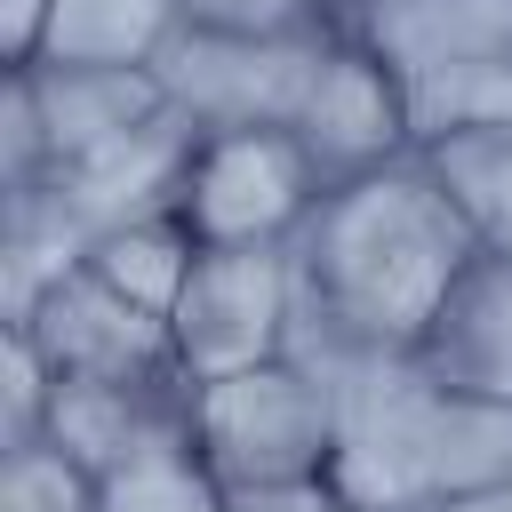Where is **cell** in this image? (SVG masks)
<instances>
[{
    "mask_svg": "<svg viewBox=\"0 0 512 512\" xmlns=\"http://www.w3.org/2000/svg\"><path fill=\"white\" fill-rule=\"evenodd\" d=\"M424 160L448 184V200L464 208V224L480 232V248H504L512 256V120L456 128V136L424 144Z\"/></svg>",
    "mask_w": 512,
    "mask_h": 512,
    "instance_id": "ac0fdd59",
    "label": "cell"
},
{
    "mask_svg": "<svg viewBox=\"0 0 512 512\" xmlns=\"http://www.w3.org/2000/svg\"><path fill=\"white\" fill-rule=\"evenodd\" d=\"M288 128H296V144L312 152V168H320L328 184L368 176V168L416 152L408 88H400V72H392L360 32H336V40H328V56H320V72H312V88H304V104H296Z\"/></svg>",
    "mask_w": 512,
    "mask_h": 512,
    "instance_id": "52a82bcc",
    "label": "cell"
},
{
    "mask_svg": "<svg viewBox=\"0 0 512 512\" xmlns=\"http://www.w3.org/2000/svg\"><path fill=\"white\" fill-rule=\"evenodd\" d=\"M416 512H512V480H496V488H464V496H440V504H416Z\"/></svg>",
    "mask_w": 512,
    "mask_h": 512,
    "instance_id": "d4e9b609",
    "label": "cell"
},
{
    "mask_svg": "<svg viewBox=\"0 0 512 512\" xmlns=\"http://www.w3.org/2000/svg\"><path fill=\"white\" fill-rule=\"evenodd\" d=\"M8 328H32V344L56 360V376H136V384H176V336L160 312H144L136 296H120L104 272L72 264L40 304L32 320H8ZM192 384V376H184Z\"/></svg>",
    "mask_w": 512,
    "mask_h": 512,
    "instance_id": "ba28073f",
    "label": "cell"
},
{
    "mask_svg": "<svg viewBox=\"0 0 512 512\" xmlns=\"http://www.w3.org/2000/svg\"><path fill=\"white\" fill-rule=\"evenodd\" d=\"M56 360L32 344V328H0V448H32L48 432Z\"/></svg>",
    "mask_w": 512,
    "mask_h": 512,
    "instance_id": "44dd1931",
    "label": "cell"
},
{
    "mask_svg": "<svg viewBox=\"0 0 512 512\" xmlns=\"http://www.w3.org/2000/svg\"><path fill=\"white\" fill-rule=\"evenodd\" d=\"M336 32H304V40H248V32H200L176 24V40L152 56L168 104L192 128H288L320 56Z\"/></svg>",
    "mask_w": 512,
    "mask_h": 512,
    "instance_id": "8992f818",
    "label": "cell"
},
{
    "mask_svg": "<svg viewBox=\"0 0 512 512\" xmlns=\"http://www.w3.org/2000/svg\"><path fill=\"white\" fill-rule=\"evenodd\" d=\"M224 512H344L336 480L312 472V480H256V488H224Z\"/></svg>",
    "mask_w": 512,
    "mask_h": 512,
    "instance_id": "603a6c76",
    "label": "cell"
},
{
    "mask_svg": "<svg viewBox=\"0 0 512 512\" xmlns=\"http://www.w3.org/2000/svg\"><path fill=\"white\" fill-rule=\"evenodd\" d=\"M48 32V0H0V64H32Z\"/></svg>",
    "mask_w": 512,
    "mask_h": 512,
    "instance_id": "cb8c5ba5",
    "label": "cell"
},
{
    "mask_svg": "<svg viewBox=\"0 0 512 512\" xmlns=\"http://www.w3.org/2000/svg\"><path fill=\"white\" fill-rule=\"evenodd\" d=\"M80 264L104 272L120 296H136L144 312L168 320L176 296H184V280H192V264H200V240H192V224H184L176 208H160V216H128V224L96 232Z\"/></svg>",
    "mask_w": 512,
    "mask_h": 512,
    "instance_id": "2e32d148",
    "label": "cell"
},
{
    "mask_svg": "<svg viewBox=\"0 0 512 512\" xmlns=\"http://www.w3.org/2000/svg\"><path fill=\"white\" fill-rule=\"evenodd\" d=\"M192 408V384H136V376H56L48 400V448H64L80 472H112L128 448H144L160 424H176Z\"/></svg>",
    "mask_w": 512,
    "mask_h": 512,
    "instance_id": "7c38bea8",
    "label": "cell"
},
{
    "mask_svg": "<svg viewBox=\"0 0 512 512\" xmlns=\"http://www.w3.org/2000/svg\"><path fill=\"white\" fill-rule=\"evenodd\" d=\"M0 512H96V472H80L64 448H0Z\"/></svg>",
    "mask_w": 512,
    "mask_h": 512,
    "instance_id": "ffe728a7",
    "label": "cell"
},
{
    "mask_svg": "<svg viewBox=\"0 0 512 512\" xmlns=\"http://www.w3.org/2000/svg\"><path fill=\"white\" fill-rule=\"evenodd\" d=\"M96 512H224V480L192 440V408L96 480Z\"/></svg>",
    "mask_w": 512,
    "mask_h": 512,
    "instance_id": "5bb4252c",
    "label": "cell"
},
{
    "mask_svg": "<svg viewBox=\"0 0 512 512\" xmlns=\"http://www.w3.org/2000/svg\"><path fill=\"white\" fill-rule=\"evenodd\" d=\"M192 144H200V128L168 104V112H152L144 128L112 136L104 152L56 168V192H64V208H72V216L88 224V240H96V232H112V224H128V216H160V208H176V200H184Z\"/></svg>",
    "mask_w": 512,
    "mask_h": 512,
    "instance_id": "30bf717a",
    "label": "cell"
},
{
    "mask_svg": "<svg viewBox=\"0 0 512 512\" xmlns=\"http://www.w3.org/2000/svg\"><path fill=\"white\" fill-rule=\"evenodd\" d=\"M192 440L224 488L312 480L336 464V392L312 360H264L216 384H192Z\"/></svg>",
    "mask_w": 512,
    "mask_h": 512,
    "instance_id": "3957f363",
    "label": "cell"
},
{
    "mask_svg": "<svg viewBox=\"0 0 512 512\" xmlns=\"http://www.w3.org/2000/svg\"><path fill=\"white\" fill-rule=\"evenodd\" d=\"M336 392V496L360 512H416L512 480V408L432 384L408 352H312Z\"/></svg>",
    "mask_w": 512,
    "mask_h": 512,
    "instance_id": "7a4b0ae2",
    "label": "cell"
},
{
    "mask_svg": "<svg viewBox=\"0 0 512 512\" xmlns=\"http://www.w3.org/2000/svg\"><path fill=\"white\" fill-rule=\"evenodd\" d=\"M328 176L296 144V128H200L176 216L200 248H288L320 208Z\"/></svg>",
    "mask_w": 512,
    "mask_h": 512,
    "instance_id": "277c9868",
    "label": "cell"
},
{
    "mask_svg": "<svg viewBox=\"0 0 512 512\" xmlns=\"http://www.w3.org/2000/svg\"><path fill=\"white\" fill-rule=\"evenodd\" d=\"M176 24H184L176 0H48L40 56L48 64H152L176 40Z\"/></svg>",
    "mask_w": 512,
    "mask_h": 512,
    "instance_id": "9a60e30c",
    "label": "cell"
},
{
    "mask_svg": "<svg viewBox=\"0 0 512 512\" xmlns=\"http://www.w3.org/2000/svg\"><path fill=\"white\" fill-rule=\"evenodd\" d=\"M296 256V360L312 352H408L456 272L480 256V232L448 200L424 152H400L368 176L320 192Z\"/></svg>",
    "mask_w": 512,
    "mask_h": 512,
    "instance_id": "6da1fadb",
    "label": "cell"
},
{
    "mask_svg": "<svg viewBox=\"0 0 512 512\" xmlns=\"http://www.w3.org/2000/svg\"><path fill=\"white\" fill-rule=\"evenodd\" d=\"M56 176V152H48V120H40V96L24 72H8V104H0V192H24V184H48Z\"/></svg>",
    "mask_w": 512,
    "mask_h": 512,
    "instance_id": "7402d4cb",
    "label": "cell"
},
{
    "mask_svg": "<svg viewBox=\"0 0 512 512\" xmlns=\"http://www.w3.org/2000/svg\"><path fill=\"white\" fill-rule=\"evenodd\" d=\"M200 32H248V40H304V32H360L368 0H176Z\"/></svg>",
    "mask_w": 512,
    "mask_h": 512,
    "instance_id": "d6986e66",
    "label": "cell"
},
{
    "mask_svg": "<svg viewBox=\"0 0 512 512\" xmlns=\"http://www.w3.org/2000/svg\"><path fill=\"white\" fill-rule=\"evenodd\" d=\"M408 88V128L416 152L456 136V128H496L512 120V56H448V64H416L400 72Z\"/></svg>",
    "mask_w": 512,
    "mask_h": 512,
    "instance_id": "e0dca14e",
    "label": "cell"
},
{
    "mask_svg": "<svg viewBox=\"0 0 512 512\" xmlns=\"http://www.w3.org/2000/svg\"><path fill=\"white\" fill-rule=\"evenodd\" d=\"M8 72L32 80L56 168H72V160L104 152L112 136L144 128L152 112H168V88H160L152 64H48L40 56V64H8Z\"/></svg>",
    "mask_w": 512,
    "mask_h": 512,
    "instance_id": "8fae6325",
    "label": "cell"
},
{
    "mask_svg": "<svg viewBox=\"0 0 512 512\" xmlns=\"http://www.w3.org/2000/svg\"><path fill=\"white\" fill-rule=\"evenodd\" d=\"M344 512H360V504H344Z\"/></svg>",
    "mask_w": 512,
    "mask_h": 512,
    "instance_id": "484cf974",
    "label": "cell"
},
{
    "mask_svg": "<svg viewBox=\"0 0 512 512\" xmlns=\"http://www.w3.org/2000/svg\"><path fill=\"white\" fill-rule=\"evenodd\" d=\"M88 256V224L64 208L56 176L48 184H24V192H0V328L8 320H32V304Z\"/></svg>",
    "mask_w": 512,
    "mask_h": 512,
    "instance_id": "4fadbf2b",
    "label": "cell"
},
{
    "mask_svg": "<svg viewBox=\"0 0 512 512\" xmlns=\"http://www.w3.org/2000/svg\"><path fill=\"white\" fill-rule=\"evenodd\" d=\"M168 336H176V368L192 384L288 360V344H296V256L288 248H200V264H192V280L168 312Z\"/></svg>",
    "mask_w": 512,
    "mask_h": 512,
    "instance_id": "5b68a950",
    "label": "cell"
},
{
    "mask_svg": "<svg viewBox=\"0 0 512 512\" xmlns=\"http://www.w3.org/2000/svg\"><path fill=\"white\" fill-rule=\"evenodd\" d=\"M408 360L472 400H504L512 408V256L480 248L456 288L440 296V312L424 320V336L408 344Z\"/></svg>",
    "mask_w": 512,
    "mask_h": 512,
    "instance_id": "9c48e42d",
    "label": "cell"
}]
</instances>
